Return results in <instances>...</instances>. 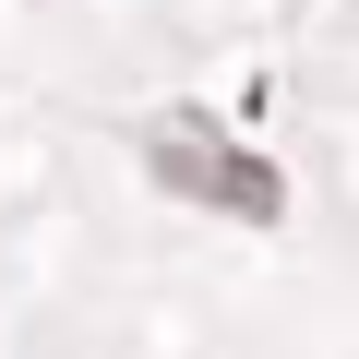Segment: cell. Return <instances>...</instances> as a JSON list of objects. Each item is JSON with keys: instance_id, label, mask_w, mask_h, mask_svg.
Listing matches in <instances>:
<instances>
[{"instance_id": "cell-1", "label": "cell", "mask_w": 359, "mask_h": 359, "mask_svg": "<svg viewBox=\"0 0 359 359\" xmlns=\"http://www.w3.org/2000/svg\"><path fill=\"white\" fill-rule=\"evenodd\" d=\"M156 180H168V192H192V204H228L240 228H264V216H287V180L264 168V156H240L216 120H156Z\"/></svg>"}]
</instances>
